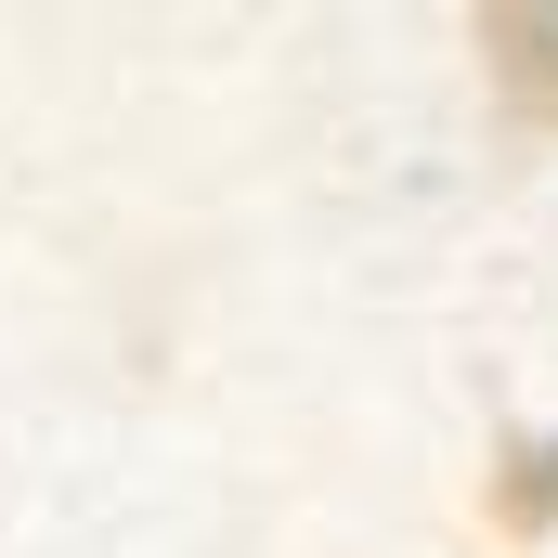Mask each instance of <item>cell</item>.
Masks as SVG:
<instances>
[{
  "label": "cell",
  "mask_w": 558,
  "mask_h": 558,
  "mask_svg": "<svg viewBox=\"0 0 558 558\" xmlns=\"http://www.w3.org/2000/svg\"><path fill=\"white\" fill-rule=\"evenodd\" d=\"M468 39H481V65H494L507 118H520V131H558V13H533V0H494Z\"/></svg>",
  "instance_id": "obj_1"
},
{
  "label": "cell",
  "mask_w": 558,
  "mask_h": 558,
  "mask_svg": "<svg viewBox=\"0 0 558 558\" xmlns=\"http://www.w3.org/2000/svg\"><path fill=\"white\" fill-rule=\"evenodd\" d=\"M558 520V441H507L494 468V533H546Z\"/></svg>",
  "instance_id": "obj_2"
}]
</instances>
